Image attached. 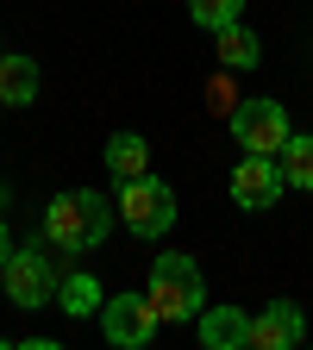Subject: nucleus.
<instances>
[{"label":"nucleus","instance_id":"dca6fc26","mask_svg":"<svg viewBox=\"0 0 313 350\" xmlns=\"http://www.w3.org/2000/svg\"><path fill=\"white\" fill-rule=\"evenodd\" d=\"M207 107H213L219 119H232V113H238V88H232V69H226V75H213V88H207Z\"/></svg>","mask_w":313,"mask_h":350},{"label":"nucleus","instance_id":"39448f33","mask_svg":"<svg viewBox=\"0 0 313 350\" xmlns=\"http://www.w3.org/2000/svg\"><path fill=\"white\" fill-rule=\"evenodd\" d=\"M157 325H163V319H157L151 294H113V300H101V332H107V344H119V350L151 344Z\"/></svg>","mask_w":313,"mask_h":350},{"label":"nucleus","instance_id":"9b49d317","mask_svg":"<svg viewBox=\"0 0 313 350\" xmlns=\"http://www.w3.org/2000/svg\"><path fill=\"white\" fill-rule=\"evenodd\" d=\"M32 100H38V63L0 57V107H32Z\"/></svg>","mask_w":313,"mask_h":350},{"label":"nucleus","instance_id":"2eb2a0df","mask_svg":"<svg viewBox=\"0 0 313 350\" xmlns=\"http://www.w3.org/2000/svg\"><path fill=\"white\" fill-rule=\"evenodd\" d=\"M238 7H245V0H188L195 25H207V31H226V25L238 19Z\"/></svg>","mask_w":313,"mask_h":350},{"label":"nucleus","instance_id":"0eeeda50","mask_svg":"<svg viewBox=\"0 0 313 350\" xmlns=\"http://www.w3.org/2000/svg\"><path fill=\"white\" fill-rule=\"evenodd\" d=\"M282 163L276 157H257V150H245V163L232 169V200L245 206V213H263V206H276L282 200Z\"/></svg>","mask_w":313,"mask_h":350},{"label":"nucleus","instance_id":"6e6552de","mask_svg":"<svg viewBox=\"0 0 313 350\" xmlns=\"http://www.w3.org/2000/svg\"><path fill=\"white\" fill-rule=\"evenodd\" d=\"M301 338H307V319H301L295 300H270V306L251 319V344H257V350H295Z\"/></svg>","mask_w":313,"mask_h":350},{"label":"nucleus","instance_id":"f257e3e1","mask_svg":"<svg viewBox=\"0 0 313 350\" xmlns=\"http://www.w3.org/2000/svg\"><path fill=\"white\" fill-rule=\"evenodd\" d=\"M113 219H119V200H107V194H95V188H69V194H57L51 206H44V238L75 256V250L107 244Z\"/></svg>","mask_w":313,"mask_h":350},{"label":"nucleus","instance_id":"4468645a","mask_svg":"<svg viewBox=\"0 0 313 350\" xmlns=\"http://www.w3.org/2000/svg\"><path fill=\"white\" fill-rule=\"evenodd\" d=\"M276 163H282V182H288V188H313V138H301V131H295V138L276 150Z\"/></svg>","mask_w":313,"mask_h":350},{"label":"nucleus","instance_id":"ddd939ff","mask_svg":"<svg viewBox=\"0 0 313 350\" xmlns=\"http://www.w3.org/2000/svg\"><path fill=\"white\" fill-rule=\"evenodd\" d=\"M57 300H63V313H69V319H88V313H101V300H107V294H101L95 275H82V269H75V275L57 282Z\"/></svg>","mask_w":313,"mask_h":350},{"label":"nucleus","instance_id":"f3484780","mask_svg":"<svg viewBox=\"0 0 313 350\" xmlns=\"http://www.w3.org/2000/svg\"><path fill=\"white\" fill-rule=\"evenodd\" d=\"M7 256H13V232H7V219H0V269H7Z\"/></svg>","mask_w":313,"mask_h":350},{"label":"nucleus","instance_id":"9d476101","mask_svg":"<svg viewBox=\"0 0 313 350\" xmlns=\"http://www.w3.org/2000/svg\"><path fill=\"white\" fill-rule=\"evenodd\" d=\"M107 169H113V182L151 175V144L138 138V131H113V138H107Z\"/></svg>","mask_w":313,"mask_h":350},{"label":"nucleus","instance_id":"f03ea898","mask_svg":"<svg viewBox=\"0 0 313 350\" xmlns=\"http://www.w3.org/2000/svg\"><path fill=\"white\" fill-rule=\"evenodd\" d=\"M151 306H157V319L163 325H182V319H201V306H207V288H201V269H195V256H157L151 262Z\"/></svg>","mask_w":313,"mask_h":350},{"label":"nucleus","instance_id":"1a4fd4ad","mask_svg":"<svg viewBox=\"0 0 313 350\" xmlns=\"http://www.w3.org/2000/svg\"><path fill=\"white\" fill-rule=\"evenodd\" d=\"M201 344L207 350L251 344V313H245V306H201Z\"/></svg>","mask_w":313,"mask_h":350},{"label":"nucleus","instance_id":"20e7f679","mask_svg":"<svg viewBox=\"0 0 313 350\" xmlns=\"http://www.w3.org/2000/svg\"><path fill=\"white\" fill-rule=\"evenodd\" d=\"M232 138H238L245 150H257V157H276V150L295 138V131H288V107H276V100H238Z\"/></svg>","mask_w":313,"mask_h":350},{"label":"nucleus","instance_id":"423d86ee","mask_svg":"<svg viewBox=\"0 0 313 350\" xmlns=\"http://www.w3.org/2000/svg\"><path fill=\"white\" fill-rule=\"evenodd\" d=\"M0 282H7V300H13V306H44V300L57 294L51 256H44V250H32V244L7 256V269H0Z\"/></svg>","mask_w":313,"mask_h":350},{"label":"nucleus","instance_id":"f8f14e48","mask_svg":"<svg viewBox=\"0 0 313 350\" xmlns=\"http://www.w3.org/2000/svg\"><path fill=\"white\" fill-rule=\"evenodd\" d=\"M213 38H219V63H226V69H257L263 63V38L245 19H232L226 31H213Z\"/></svg>","mask_w":313,"mask_h":350},{"label":"nucleus","instance_id":"7ed1b4c3","mask_svg":"<svg viewBox=\"0 0 313 350\" xmlns=\"http://www.w3.org/2000/svg\"><path fill=\"white\" fill-rule=\"evenodd\" d=\"M119 219L132 238H163L175 226V188L157 182V175H138V182H119Z\"/></svg>","mask_w":313,"mask_h":350}]
</instances>
